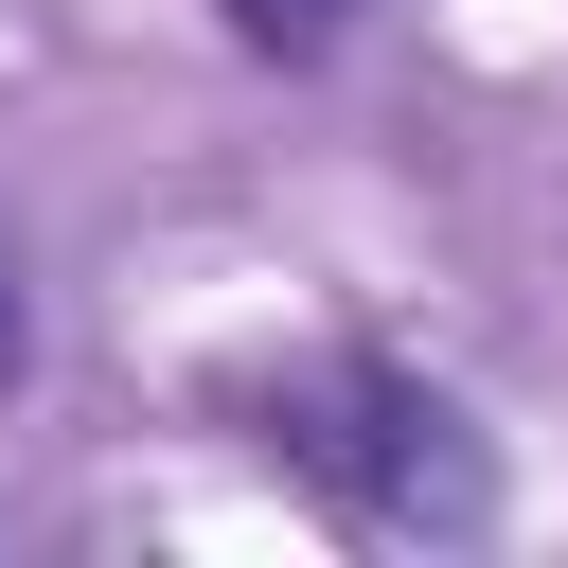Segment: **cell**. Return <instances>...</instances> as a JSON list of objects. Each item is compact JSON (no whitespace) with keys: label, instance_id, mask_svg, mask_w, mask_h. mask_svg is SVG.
<instances>
[{"label":"cell","instance_id":"obj_1","mask_svg":"<svg viewBox=\"0 0 568 568\" xmlns=\"http://www.w3.org/2000/svg\"><path fill=\"white\" fill-rule=\"evenodd\" d=\"M266 444L302 462V479H337L355 515H390V532H479V444H462V408L444 390H408V373H284L266 390Z\"/></svg>","mask_w":568,"mask_h":568},{"label":"cell","instance_id":"obj_2","mask_svg":"<svg viewBox=\"0 0 568 568\" xmlns=\"http://www.w3.org/2000/svg\"><path fill=\"white\" fill-rule=\"evenodd\" d=\"M231 36H248V53H320V36H337V0H231Z\"/></svg>","mask_w":568,"mask_h":568},{"label":"cell","instance_id":"obj_3","mask_svg":"<svg viewBox=\"0 0 568 568\" xmlns=\"http://www.w3.org/2000/svg\"><path fill=\"white\" fill-rule=\"evenodd\" d=\"M18 355H36V337H18V284H0V390H18Z\"/></svg>","mask_w":568,"mask_h":568}]
</instances>
